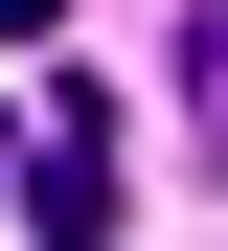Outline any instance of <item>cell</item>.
Segmentation results:
<instances>
[{"mask_svg": "<svg viewBox=\"0 0 228 251\" xmlns=\"http://www.w3.org/2000/svg\"><path fill=\"white\" fill-rule=\"evenodd\" d=\"M46 23H69V0H0V46H46Z\"/></svg>", "mask_w": 228, "mask_h": 251, "instance_id": "obj_2", "label": "cell"}, {"mask_svg": "<svg viewBox=\"0 0 228 251\" xmlns=\"http://www.w3.org/2000/svg\"><path fill=\"white\" fill-rule=\"evenodd\" d=\"M23 205H46V251H114V114H91V92H46V137H23Z\"/></svg>", "mask_w": 228, "mask_h": 251, "instance_id": "obj_1", "label": "cell"}]
</instances>
